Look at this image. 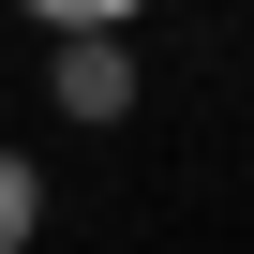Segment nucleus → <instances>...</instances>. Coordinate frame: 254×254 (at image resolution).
I'll list each match as a JSON object with an SVG mask.
<instances>
[{
  "label": "nucleus",
  "mask_w": 254,
  "mask_h": 254,
  "mask_svg": "<svg viewBox=\"0 0 254 254\" xmlns=\"http://www.w3.org/2000/svg\"><path fill=\"white\" fill-rule=\"evenodd\" d=\"M135 90H150V75H135V30H60V45H45V105L75 120V135H120Z\"/></svg>",
  "instance_id": "obj_1"
},
{
  "label": "nucleus",
  "mask_w": 254,
  "mask_h": 254,
  "mask_svg": "<svg viewBox=\"0 0 254 254\" xmlns=\"http://www.w3.org/2000/svg\"><path fill=\"white\" fill-rule=\"evenodd\" d=\"M30 239H45V165L0 150V254H30Z\"/></svg>",
  "instance_id": "obj_2"
},
{
  "label": "nucleus",
  "mask_w": 254,
  "mask_h": 254,
  "mask_svg": "<svg viewBox=\"0 0 254 254\" xmlns=\"http://www.w3.org/2000/svg\"><path fill=\"white\" fill-rule=\"evenodd\" d=\"M15 15H30V30L60 45V30H135V15H150V0H15Z\"/></svg>",
  "instance_id": "obj_3"
}]
</instances>
